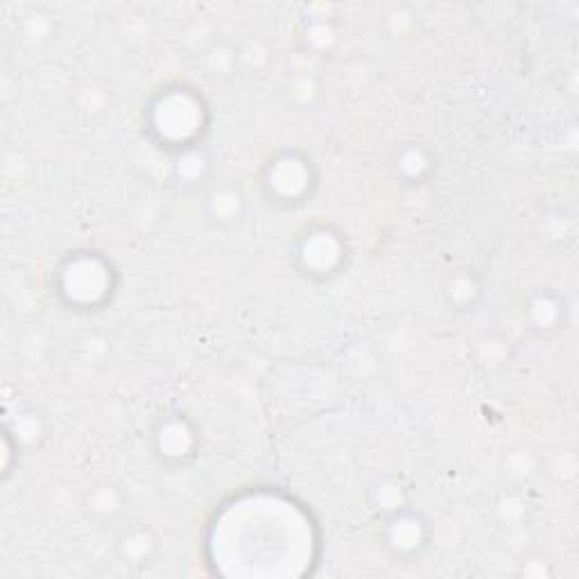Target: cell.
<instances>
[{"mask_svg":"<svg viewBox=\"0 0 579 579\" xmlns=\"http://www.w3.org/2000/svg\"><path fill=\"white\" fill-rule=\"evenodd\" d=\"M154 550L156 539L143 527H134L118 539V553L125 559V564H147Z\"/></svg>","mask_w":579,"mask_h":579,"instance_id":"1","label":"cell"},{"mask_svg":"<svg viewBox=\"0 0 579 579\" xmlns=\"http://www.w3.org/2000/svg\"><path fill=\"white\" fill-rule=\"evenodd\" d=\"M89 512L91 518H95L98 523L113 521L121 514V498H118L116 489L109 485L95 486L89 494Z\"/></svg>","mask_w":579,"mask_h":579,"instance_id":"2","label":"cell"}]
</instances>
